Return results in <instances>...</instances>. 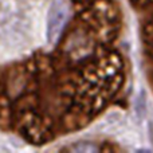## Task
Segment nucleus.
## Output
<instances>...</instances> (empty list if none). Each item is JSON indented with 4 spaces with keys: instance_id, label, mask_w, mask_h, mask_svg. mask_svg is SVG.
<instances>
[{
    "instance_id": "nucleus-1",
    "label": "nucleus",
    "mask_w": 153,
    "mask_h": 153,
    "mask_svg": "<svg viewBox=\"0 0 153 153\" xmlns=\"http://www.w3.org/2000/svg\"><path fill=\"white\" fill-rule=\"evenodd\" d=\"M70 3L69 0H54L48 11L47 18V40L55 45L70 18Z\"/></svg>"
}]
</instances>
